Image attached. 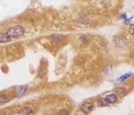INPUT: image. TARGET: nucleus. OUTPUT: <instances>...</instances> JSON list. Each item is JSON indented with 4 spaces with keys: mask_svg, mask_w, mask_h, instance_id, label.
Masks as SVG:
<instances>
[{
    "mask_svg": "<svg viewBox=\"0 0 134 115\" xmlns=\"http://www.w3.org/2000/svg\"><path fill=\"white\" fill-rule=\"evenodd\" d=\"M105 100L107 103H114L118 100V97L115 94H110L107 95Z\"/></svg>",
    "mask_w": 134,
    "mask_h": 115,
    "instance_id": "obj_3",
    "label": "nucleus"
},
{
    "mask_svg": "<svg viewBox=\"0 0 134 115\" xmlns=\"http://www.w3.org/2000/svg\"><path fill=\"white\" fill-rule=\"evenodd\" d=\"M27 89V88L26 86H22V87H21L20 89H19V90L17 92V95H19V96H21V95H23L25 93Z\"/></svg>",
    "mask_w": 134,
    "mask_h": 115,
    "instance_id": "obj_7",
    "label": "nucleus"
},
{
    "mask_svg": "<svg viewBox=\"0 0 134 115\" xmlns=\"http://www.w3.org/2000/svg\"><path fill=\"white\" fill-rule=\"evenodd\" d=\"M34 112V110L31 107H24L20 109V111L18 112V113L19 114H31L33 113Z\"/></svg>",
    "mask_w": 134,
    "mask_h": 115,
    "instance_id": "obj_4",
    "label": "nucleus"
},
{
    "mask_svg": "<svg viewBox=\"0 0 134 115\" xmlns=\"http://www.w3.org/2000/svg\"><path fill=\"white\" fill-rule=\"evenodd\" d=\"M130 33L131 34H134V25L132 24L130 26Z\"/></svg>",
    "mask_w": 134,
    "mask_h": 115,
    "instance_id": "obj_9",
    "label": "nucleus"
},
{
    "mask_svg": "<svg viewBox=\"0 0 134 115\" xmlns=\"http://www.w3.org/2000/svg\"><path fill=\"white\" fill-rule=\"evenodd\" d=\"M24 33V29L23 27L20 25L14 26L9 29L6 33L9 37H18L22 36Z\"/></svg>",
    "mask_w": 134,
    "mask_h": 115,
    "instance_id": "obj_1",
    "label": "nucleus"
},
{
    "mask_svg": "<svg viewBox=\"0 0 134 115\" xmlns=\"http://www.w3.org/2000/svg\"><path fill=\"white\" fill-rule=\"evenodd\" d=\"M81 110L85 113H88L91 112L93 109V104L92 102L89 101H87L83 103L81 105Z\"/></svg>",
    "mask_w": 134,
    "mask_h": 115,
    "instance_id": "obj_2",
    "label": "nucleus"
},
{
    "mask_svg": "<svg viewBox=\"0 0 134 115\" xmlns=\"http://www.w3.org/2000/svg\"><path fill=\"white\" fill-rule=\"evenodd\" d=\"M11 100L10 97L6 95H0V103H6Z\"/></svg>",
    "mask_w": 134,
    "mask_h": 115,
    "instance_id": "obj_6",
    "label": "nucleus"
},
{
    "mask_svg": "<svg viewBox=\"0 0 134 115\" xmlns=\"http://www.w3.org/2000/svg\"><path fill=\"white\" fill-rule=\"evenodd\" d=\"M132 75L131 73H127L126 74H124L123 76H121V77H120L119 79V81L120 82H121V81H123L126 79H127L128 77H130V76Z\"/></svg>",
    "mask_w": 134,
    "mask_h": 115,
    "instance_id": "obj_8",
    "label": "nucleus"
},
{
    "mask_svg": "<svg viewBox=\"0 0 134 115\" xmlns=\"http://www.w3.org/2000/svg\"><path fill=\"white\" fill-rule=\"evenodd\" d=\"M11 40V37L9 36L6 33H0V43H5L9 42Z\"/></svg>",
    "mask_w": 134,
    "mask_h": 115,
    "instance_id": "obj_5",
    "label": "nucleus"
}]
</instances>
